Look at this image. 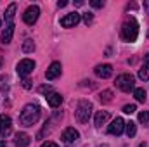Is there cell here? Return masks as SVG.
<instances>
[{
    "label": "cell",
    "mask_w": 149,
    "mask_h": 147,
    "mask_svg": "<svg viewBox=\"0 0 149 147\" xmlns=\"http://www.w3.org/2000/svg\"><path fill=\"white\" fill-rule=\"evenodd\" d=\"M38 119H40V106L38 104H26L19 114V123H21V126H26V128L37 125Z\"/></svg>",
    "instance_id": "6da1fadb"
},
{
    "label": "cell",
    "mask_w": 149,
    "mask_h": 147,
    "mask_svg": "<svg viewBox=\"0 0 149 147\" xmlns=\"http://www.w3.org/2000/svg\"><path fill=\"white\" fill-rule=\"evenodd\" d=\"M139 37V23L134 19V17H130L128 21H125L123 23V28H121V38L125 40V42H135Z\"/></svg>",
    "instance_id": "7a4b0ae2"
},
{
    "label": "cell",
    "mask_w": 149,
    "mask_h": 147,
    "mask_svg": "<svg viewBox=\"0 0 149 147\" xmlns=\"http://www.w3.org/2000/svg\"><path fill=\"white\" fill-rule=\"evenodd\" d=\"M114 85L121 92L128 94V92L135 90V78H134V74H130V73H123V74H120V76H116Z\"/></svg>",
    "instance_id": "3957f363"
},
{
    "label": "cell",
    "mask_w": 149,
    "mask_h": 147,
    "mask_svg": "<svg viewBox=\"0 0 149 147\" xmlns=\"http://www.w3.org/2000/svg\"><path fill=\"white\" fill-rule=\"evenodd\" d=\"M92 116V104L88 101H80L78 106H76V111H74V118L78 123H87Z\"/></svg>",
    "instance_id": "277c9868"
},
{
    "label": "cell",
    "mask_w": 149,
    "mask_h": 147,
    "mask_svg": "<svg viewBox=\"0 0 149 147\" xmlns=\"http://www.w3.org/2000/svg\"><path fill=\"white\" fill-rule=\"evenodd\" d=\"M33 69H35V61H31V59H23V61H19L17 66H16V71H17V74H19L21 78L30 76V74L33 73Z\"/></svg>",
    "instance_id": "5b68a950"
},
{
    "label": "cell",
    "mask_w": 149,
    "mask_h": 147,
    "mask_svg": "<svg viewBox=\"0 0 149 147\" xmlns=\"http://www.w3.org/2000/svg\"><path fill=\"white\" fill-rule=\"evenodd\" d=\"M38 16H40V7H38V5H30V7L24 10V14H23V21H24L28 26H33L38 21Z\"/></svg>",
    "instance_id": "8992f818"
},
{
    "label": "cell",
    "mask_w": 149,
    "mask_h": 147,
    "mask_svg": "<svg viewBox=\"0 0 149 147\" xmlns=\"http://www.w3.org/2000/svg\"><path fill=\"white\" fill-rule=\"evenodd\" d=\"M80 19H81V16L74 10V12H70V14H66L64 17H61V26L63 28H74L78 23H80Z\"/></svg>",
    "instance_id": "52a82bcc"
},
{
    "label": "cell",
    "mask_w": 149,
    "mask_h": 147,
    "mask_svg": "<svg viewBox=\"0 0 149 147\" xmlns=\"http://www.w3.org/2000/svg\"><path fill=\"white\" fill-rule=\"evenodd\" d=\"M123 130H125V121H123V118H116V119H113L111 125L108 126V133H111V135H121L123 133Z\"/></svg>",
    "instance_id": "ba28073f"
},
{
    "label": "cell",
    "mask_w": 149,
    "mask_h": 147,
    "mask_svg": "<svg viewBox=\"0 0 149 147\" xmlns=\"http://www.w3.org/2000/svg\"><path fill=\"white\" fill-rule=\"evenodd\" d=\"M63 73V66H61V62H57V61H54L50 66H49V69H47V73H45V78L49 80V81H52V80H56V78H59Z\"/></svg>",
    "instance_id": "9c48e42d"
},
{
    "label": "cell",
    "mask_w": 149,
    "mask_h": 147,
    "mask_svg": "<svg viewBox=\"0 0 149 147\" xmlns=\"http://www.w3.org/2000/svg\"><path fill=\"white\" fill-rule=\"evenodd\" d=\"M78 139H80V133H78V130H74L73 126L66 128V130L63 132V135H61V140H63L64 144H73Z\"/></svg>",
    "instance_id": "30bf717a"
},
{
    "label": "cell",
    "mask_w": 149,
    "mask_h": 147,
    "mask_svg": "<svg viewBox=\"0 0 149 147\" xmlns=\"http://www.w3.org/2000/svg\"><path fill=\"white\" fill-rule=\"evenodd\" d=\"M10 132H12V121H10L9 116L2 114L0 116V135L2 137H7Z\"/></svg>",
    "instance_id": "8fae6325"
},
{
    "label": "cell",
    "mask_w": 149,
    "mask_h": 147,
    "mask_svg": "<svg viewBox=\"0 0 149 147\" xmlns=\"http://www.w3.org/2000/svg\"><path fill=\"white\" fill-rule=\"evenodd\" d=\"M94 73H95V76H99L102 80H108L113 74V66L111 64H99V66H95Z\"/></svg>",
    "instance_id": "7c38bea8"
},
{
    "label": "cell",
    "mask_w": 149,
    "mask_h": 147,
    "mask_svg": "<svg viewBox=\"0 0 149 147\" xmlns=\"http://www.w3.org/2000/svg\"><path fill=\"white\" fill-rule=\"evenodd\" d=\"M45 99H47V104H49L50 107H59V106L63 104V95L57 94V92H50V94H47Z\"/></svg>",
    "instance_id": "4fadbf2b"
},
{
    "label": "cell",
    "mask_w": 149,
    "mask_h": 147,
    "mask_svg": "<svg viewBox=\"0 0 149 147\" xmlns=\"http://www.w3.org/2000/svg\"><path fill=\"white\" fill-rule=\"evenodd\" d=\"M14 23H10V24H7L5 26V30L2 31V35H0V40H2V43L3 45H7V43H10L12 42V37H14Z\"/></svg>",
    "instance_id": "5bb4252c"
},
{
    "label": "cell",
    "mask_w": 149,
    "mask_h": 147,
    "mask_svg": "<svg viewBox=\"0 0 149 147\" xmlns=\"http://www.w3.org/2000/svg\"><path fill=\"white\" fill-rule=\"evenodd\" d=\"M16 146L17 147H28L30 146V142H31V137L28 135V133H24V132H19L17 135H16Z\"/></svg>",
    "instance_id": "9a60e30c"
},
{
    "label": "cell",
    "mask_w": 149,
    "mask_h": 147,
    "mask_svg": "<svg viewBox=\"0 0 149 147\" xmlns=\"http://www.w3.org/2000/svg\"><path fill=\"white\" fill-rule=\"evenodd\" d=\"M109 116H111V114H109V111H99V112L95 114V119H94L95 126H97V128H101V126L109 119Z\"/></svg>",
    "instance_id": "2e32d148"
},
{
    "label": "cell",
    "mask_w": 149,
    "mask_h": 147,
    "mask_svg": "<svg viewBox=\"0 0 149 147\" xmlns=\"http://www.w3.org/2000/svg\"><path fill=\"white\" fill-rule=\"evenodd\" d=\"M16 9H17V5L16 3H10L9 7H7V10H5V14H3V19L10 24V21H12V17H14V14H16Z\"/></svg>",
    "instance_id": "e0dca14e"
},
{
    "label": "cell",
    "mask_w": 149,
    "mask_h": 147,
    "mask_svg": "<svg viewBox=\"0 0 149 147\" xmlns=\"http://www.w3.org/2000/svg\"><path fill=\"white\" fill-rule=\"evenodd\" d=\"M125 132H127V135L132 139V137H135V133H137V126H135V123L134 121H127L125 123Z\"/></svg>",
    "instance_id": "ac0fdd59"
},
{
    "label": "cell",
    "mask_w": 149,
    "mask_h": 147,
    "mask_svg": "<svg viewBox=\"0 0 149 147\" xmlns=\"http://www.w3.org/2000/svg\"><path fill=\"white\" fill-rule=\"evenodd\" d=\"M134 97H135L137 102H146V99H148L144 88H135V90H134Z\"/></svg>",
    "instance_id": "d6986e66"
},
{
    "label": "cell",
    "mask_w": 149,
    "mask_h": 147,
    "mask_svg": "<svg viewBox=\"0 0 149 147\" xmlns=\"http://www.w3.org/2000/svg\"><path fill=\"white\" fill-rule=\"evenodd\" d=\"M99 99H101V102H102V104H109V102L113 101V92H111V90H104V92H101Z\"/></svg>",
    "instance_id": "ffe728a7"
},
{
    "label": "cell",
    "mask_w": 149,
    "mask_h": 147,
    "mask_svg": "<svg viewBox=\"0 0 149 147\" xmlns=\"http://www.w3.org/2000/svg\"><path fill=\"white\" fill-rule=\"evenodd\" d=\"M35 50V43H33V40H24L23 42V52H26V54H30V52H33Z\"/></svg>",
    "instance_id": "44dd1931"
},
{
    "label": "cell",
    "mask_w": 149,
    "mask_h": 147,
    "mask_svg": "<svg viewBox=\"0 0 149 147\" xmlns=\"http://www.w3.org/2000/svg\"><path fill=\"white\" fill-rule=\"evenodd\" d=\"M139 78H141V80H144V81L149 80V64H144V66L139 69Z\"/></svg>",
    "instance_id": "7402d4cb"
},
{
    "label": "cell",
    "mask_w": 149,
    "mask_h": 147,
    "mask_svg": "<svg viewBox=\"0 0 149 147\" xmlns=\"http://www.w3.org/2000/svg\"><path fill=\"white\" fill-rule=\"evenodd\" d=\"M139 121L144 123V125H148L149 123V111H141L139 112Z\"/></svg>",
    "instance_id": "603a6c76"
},
{
    "label": "cell",
    "mask_w": 149,
    "mask_h": 147,
    "mask_svg": "<svg viewBox=\"0 0 149 147\" xmlns=\"http://www.w3.org/2000/svg\"><path fill=\"white\" fill-rule=\"evenodd\" d=\"M90 5L94 9H102L104 7V0H90Z\"/></svg>",
    "instance_id": "cb8c5ba5"
},
{
    "label": "cell",
    "mask_w": 149,
    "mask_h": 147,
    "mask_svg": "<svg viewBox=\"0 0 149 147\" xmlns=\"http://www.w3.org/2000/svg\"><path fill=\"white\" fill-rule=\"evenodd\" d=\"M135 111H137L135 104H128V106L123 107V112H125V114H132V112H135Z\"/></svg>",
    "instance_id": "d4e9b609"
},
{
    "label": "cell",
    "mask_w": 149,
    "mask_h": 147,
    "mask_svg": "<svg viewBox=\"0 0 149 147\" xmlns=\"http://www.w3.org/2000/svg\"><path fill=\"white\" fill-rule=\"evenodd\" d=\"M92 19H94V14H92V12L83 14V23H85V24H90V23H92Z\"/></svg>",
    "instance_id": "484cf974"
},
{
    "label": "cell",
    "mask_w": 149,
    "mask_h": 147,
    "mask_svg": "<svg viewBox=\"0 0 149 147\" xmlns=\"http://www.w3.org/2000/svg\"><path fill=\"white\" fill-rule=\"evenodd\" d=\"M40 147H59V146H57L56 142H50V140H47V142H43Z\"/></svg>",
    "instance_id": "4316f807"
},
{
    "label": "cell",
    "mask_w": 149,
    "mask_h": 147,
    "mask_svg": "<svg viewBox=\"0 0 149 147\" xmlns=\"http://www.w3.org/2000/svg\"><path fill=\"white\" fill-rule=\"evenodd\" d=\"M40 92H42V94H50V92H52V90H50V85H47V87H45V85L40 87Z\"/></svg>",
    "instance_id": "83f0119b"
},
{
    "label": "cell",
    "mask_w": 149,
    "mask_h": 147,
    "mask_svg": "<svg viewBox=\"0 0 149 147\" xmlns=\"http://www.w3.org/2000/svg\"><path fill=\"white\" fill-rule=\"evenodd\" d=\"M66 5H68L66 0H59V2H57V7H66Z\"/></svg>",
    "instance_id": "f1b7e54d"
},
{
    "label": "cell",
    "mask_w": 149,
    "mask_h": 147,
    "mask_svg": "<svg viewBox=\"0 0 149 147\" xmlns=\"http://www.w3.org/2000/svg\"><path fill=\"white\" fill-rule=\"evenodd\" d=\"M23 87H24V88H30V87H31V81H30V80H24V81H23Z\"/></svg>",
    "instance_id": "f546056e"
},
{
    "label": "cell",
    "mask_w": 149,
    "mask_h": 147,
    "mask_svg": "<svg viewBox=\"0 0 149 147\" xmlns=\"http://www.w3.org/2000/svg\"><path fill=\"white\" fill-rule=\"evenodd\" d=\"M144 9L148 10V14H149V0H146V2H144Z\"/></svg>",
    "instance_id": "4dcf8cb0"
},
{
    "label": "cell",
    "mask_w": 149,
    "mask_h": 147,
    "mask_svg": "<svg viewBox=\"0 0 149 147\" xmlns=\"http://www.w3.org/2000/svg\"><path fill=\"white\" fill-rule=\"evenodd\" d=\"M5 81H7V80H5V76H3V78H0V88L3 87V83H5Z\"/></svg>",
    "instance_id": "1f68e13d"
},
{
    "label": "cell",
    "mask_w": 149,
    "mask_h": 147,
    "mask_svg": "<svg viewBox=\"0 0 149 147\" xmlns=\"http://www.w3.org/2000/svg\"><path fill=\"white\" fill-rule=\"evenodd\" d=\"M144 64H149V54L144 57Z\"/></svg>",
    "instance_id": "d6a6232c"
},
{
    "label": "cell",
    "mask_w": 149,
    "mask_h": 147,
    "mask_svg": "<svg viewBox=\"0 0 149 147\" xmlns=\"http://www.w3.org/2000/svg\"><path fill=\"white\" fill-rule=\"evenodd\" d=\"M0 147H5V140L3 139H0Z\"/></svg>",
    "instance_id": "836d02e7"
},
{
    "label": "cell",
    "mask_w": 149,
    "mask_h": 147,
    "mask_svg": "<svg viewBox=\"0 0 149 147\" xmlns=\"http://www.w3.org/2000/svg\"><path fill=\"white\" fill-rule=\"evenodd\" d=\"M139 147H148V146H146V142H141V144H139Z\"/></svg>",
    "instance_id": "e575fe53"
},
{
    "label": "cell",
    "mask_w": 149,
    "mask_h": 147,
    "mask_svg": "<svg viewBox=\"0 0 149 147\" xmlns=\"http://www.w3.org/2000/svg\"><path fill=\"white\" fill-rule=\"evenodd\" d=\"M0 66H2V57H0Z\"/></svg>",
    "instance_id": "d590c367"
}]
</instances>
